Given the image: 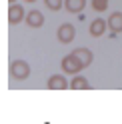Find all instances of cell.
<instances>
[{"mask_svg":"<svg viewBox=\"0 0 122 124\" xmlns=\"http://www.w3.org/2000/svg\"><path fill=\"white\" fill-rule=\"evenodd\" d=\"M106 26H108V20H102V18H96L94 22H90V34L94 38L102 36L106 32Z\"/></svg>","mask_w":122,"mask_h":124,"instance_id":"52a82bcc","label":"cell"},{"mask_svg":"<svg viewBox=\"0 0 122 124\" xmlns=\"http://www.w3.org/2000/svg\"><path fill=\"white\" fill-rule=\"evenodd\" d=\"M44 4H46L50 10H60L62 4H64V0H44Z\"/></svg>","mask_w":122,"mask_h":124,"instance_id":"7c38bea8","label":"cell"},{"mask_svg":"<svg viewBox=\"0 0 122 124\" xmlns=\"http://www.w3.org/2000/svg\"><path fill=\"white\" fill-rule=\"evenodd\" d=\"M26 24H28L30 28H40V26L44 24V14H42L40 10H30V12L26 14Z\"/></svg>","mask_w":122,"mask_h":124,"instance_id":"5b68a950","label":"cell"},{"mask_svg":"<svg viewBox=\"0 0 122 124\" xmlns=\"http://www.w3.org/2000/svg\"><path fill=\"white\" fill-rule=\"evenodd\" d=\"M74 54H76V58H78L80 62H82V66H90V64H92V60H94V54L92 52H90L88 48H76L74 50Z\"/></svg>","mask_w":122,"mask_h":124,"instance_id":"9c48e42d","label":"cell"},{"mask_svg":"<svg viewBox=\"0 0 122 124\" xmlns=\"http://www.w3.org/2000/svg\"><path fill=\"white\" fill-rule=\"evenodd\" d=\"M10 76L16 80H26L30 76V64L26 60H14L10 64Z\"/></svg>","mask_w":122,"mask_h":124,"instance_id":"6da1fadb","label":"cell"},{"mask_svg":"<svg viewBox=\"0 0 122 124\" xmlns=\"http://www.w3.org/2000/svg\"><path fill=\"white\" fill-rule=\"evenodd\" d=\"M46 86L50 90H64V88H70V84L66 82V78L62 74H52L48 78V82H46Z\"/></svg>","mask_w":122,"mask_h":124,"instance_id":"277c9868","label":"cell"},{"mask_svg":"<svg viewBox=\"0 0 122 124\" xmlns=\"http://www.w3.org/2000/svg\"><path fill=\"white\" fill-rule=\"evenodd\" d=\"M92 8L98 10V12H102L108 8V2H104V0H92Z\"/></svg>","mask_w":122,"mask_h":124,"instance_id":"4fadbf2b","label":"cell"},{"mask_svg":"<svg viewBox=\"0 0 122 124\" xmlns=\"http://www.w3.org/2000/svg\"><path fill=\"white\" fill-rule=\"evenodd\" d=\"M86 6V0H64V8L72 14H80Z\"/></svg>","mask_w":122,"mask_h":124,"instance_id":"30bf717a","label":"cell"},{"mask_svg":"<svg viewBox=\"0 0 122 124\" xmlns=\"http://www.w3.org/2000/svg\"><path fill=\"white\" fill-rule=\"evenodd\" d=\"M108 28H110V32H114V34L122 32V12H112V14H110Z\"/></svg>","mask_w":122,"mask_h":124,"instance_id":"ba28073f","label":"cell"},{"mask_svg":"<svg viewBox=\"0 0 122 124\" xmlns=\"http://www.w3.org/2000/svg\"><path fill=\"white\" fill-rule=\"evenodd\" d=\"M70 88H74V90H88L90 86H88V80L84 78V76H74L72 82H70Z\"/></svg>","mask_w":122,"mask_h":124,"instance_id":"8fae6325","label":"cell"},{"mask_svg":"<svg viewBox=\"0 0 122 124\" xmlns=\"http://www.w3.org/2000/svg\"><path fill=\"white\" fill-rule=\"evenodd\" d=\"M60 66H62V70H64L66 74H78L82 68H84V66H82V62L76 58V54H74V52H72V54H68L66 58H62V64H60Z\"/></svg>","mask_w":122,"mask_h":124,"instance_id":"7a4b0ae2","label":"cell"},{"mask_svg":"<svg viewBox=\"0 0 122 124\" xmlns=\"http://www.w3.org/2000/svg\"><path fill=\"white\" fill-rule=\"evenodd\" d=\"M104 2H108V0H104Z\"/></svg>","mask_w":122,"mask_h":124,"instance_id":"2e32d148","label":"cell"},{"mask_svg":"<svg viewBox=\"0 0 122 124\" xmlns=\"http://www.w3.org/2000/svg\"><path fill=\"white\" fill-rule=\"evenodd\" d=\"M26 2H28V4H32V2H36V0H26Z\"/></svg>","mask_w":122,"mask_h":124,"instance_id":"5bb4252c","label":"cell"},{"mask_svg":"<svg viewBox=\"0 0 122 124\" xmlns=\"http://www.w3.org/2000/svg\"><path fill=\"white\" fill-rule=\"evenodd\" d=\"M8 2H10V4H16V0H8Z\"/></svg>","mask_w":122,"mask_h":124,"instance_id":"9a60e30c","label":"cell"},{"mask_svg":"<svg viewBox=\"0 0 122 124\" xmlns=\"http://www.w3.org/2000/svg\"><path fill=\"white\" fill-rule=\"evenodd\" d=\"M24 20V8L18 4H12L8 8V22L10 24H18V22Z\"/></svg>","mask_w":122,"mask_h":124,"instance_id":"8992f818","label":"cell"},{"mask_svg":"<svg viewBox=\"0 0 122 124\" xmlns=\"http://www.w3.org/2000/svg\"><path fill=\"white\" fill-rule=\"evenodd\" d=\"M56 36H58V40L62 42V44H70L74 40V36H76V28L72 24H68V22H64V24L58 28Z\"/></svg>","mask_w":122,"mask_h":124,"instance_id":"3957f363","label":"cell"}]
</instances>
